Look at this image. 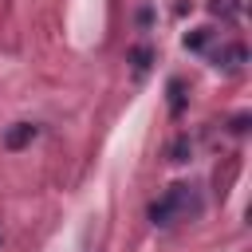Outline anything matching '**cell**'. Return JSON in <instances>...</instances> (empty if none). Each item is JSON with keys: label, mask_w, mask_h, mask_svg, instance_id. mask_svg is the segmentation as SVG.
I'll use <instances>...</instances> for the list:
<instances>
[{"label": "cell", "mask_w": 252, "mask_h": 252, "mask_svg": "<svg viewBox=\"0 0 252 252\" xmlns=\"http://www.w3.org/2000/svg\"><path fill=\"white\" fill-rule=\"evenodd\" d=\"M244 59H248V51H244L240 43H232V47H220V51L213 55V63H217V67H228V71H232V67H240Z\"/></svg>", "instance_id": "obj_3"}, {"label": "cell", "mask_w": 252, "mask_h": 252, "mask_svg": "<svg viewBox=\"0 0 252 252\" xmlns=\"http://www.w3.org/2000/svg\"><path fill=\"white\" fill-rule=\"evenodd\" d=\"M209 39H213L209 28H193V32H185V47H189V51H205Z\"/></svg>", "instance_id": "obj_4"}, {"label": "cell", "mask_w": 252, "mask_h": 252, "mask_svg": "<svg viewBox=\"0 0 252 252\" xmlns=\"http://www.w3.org/2000/svg\"><path fill=\"white\" fill-rule=\"evenodd\" d=\"M169 94H173V98H169V110H173V114H181V106H185V98H181V83H177V79L169 83Z\"/></svg>", "instance_id": "obj_5"}, {"label": "cell", "mask_w": 252, "mask_h": 252, "mask_svg": "<svg viewBox=\"0 0 252 252\" xmlns=\"http://www.w3.org/2000/svg\"><path fill=\"white\" fill-rule=\"evenodd\" d=\"M35 134H39V126H32V122H16V126L4 134V150H24Z\"/></svg>", "instance_id": "obj_2"}, {"label": "cell", "mask_w": 252, "mask_h": 252, "mask_svg": "<svg viewBox=\"0 0 252 252\" xmlns=\"http://www.w3.org/2000/svg\"><path fill=\"white\" fill-rule=\"evenodd\" d=\"M197 213H201V197H197L193 185H169V189L150 205V220H154L158 228H169V224L189 220V217H197Z\"/></svg>", "instance_id": "obj_1"}, {"label": "cell", "mask_w": 252, "mask_h": 252, "mask_svg": "<svg viewBox=\"0 0 252 252\" xmlns=\"http://www.w3.org/2000/svg\"><path fill=\"white\" fill-rule=\"evenodd\" d=\"M130 59H134V67H138V71H146V67H150V51H146V47H134V51H130Z\"/></svg>", "instance_id": "obj_6"}]
</instances>
